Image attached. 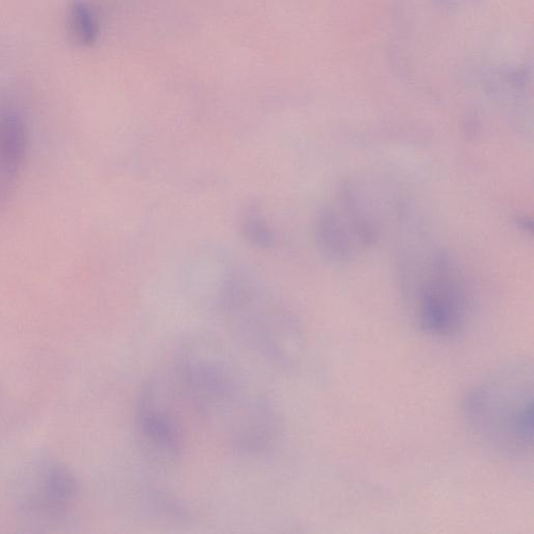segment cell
Wrapping results in <instances>:
<instances>
[{
	"mask_svg": "<svg viewBox=\"0 0 534 534\" xmlns=\"http://www.w3.org/2000/svg\"><path fill=\"white\" fill-rule=\"evenodd\" d=\"M351 186L344 187L337 207L325 208L315 224L318 244L334 260L344 261L376 244L379 230Z\"/></svg>",
	"mask_w": 534,
	"mask_h": 534,
	"instance_id": "obj_6",
	"label": "cell"
},
{
	"mask_svg": "<svg viewBox=\"0 0 534 534\" xmlns=\"http://www.w3.org/2000/svg\"><path fill=\"white\" fill-rule=\"evenodd\" d=\"M534 372L530 361L501 364L474 384L463 416L475 440L505 458H525L533 450Z\"/></svg>",
	"mask_w": 534,
	"mask_h": 534,
	"instance_id": "obj_2",
	"label": "cell"
},
{
	"mask_svg": "<svg viewBox=\"0 0 534 534\" xmlns=\"http://www.w3.org/2000/svg\"><path fill=\"white\" fill-rule=\"evenodd\" d=\"M169 376L183 406L220 432L233 451L258 455L277 443L275 406L221 353L210 348L185 351Z\"/></svg>",
	"mask_w": 534,
	"mask_h": 534,
	"instance_id": "obj_1",
	"label": "cell"
},
{
	"mask_svg": "<svg viewBox=\"0 0 534 534\" xmlns=\"http://www.w3.org/2000/svg\"><path fill=\"white\" fill-rule=\"evenodd\" d=\"M30 134L26 121L13 110L0 112V197L17 181L27 160Z\"/></svg>",
	"mask_w": 534,
	"mask_h": 534,
	"instance_id": "obj_7",
	"label": "cell"
},
{
	"mask_svg": "<svg viewBox=\"0 0 534 534\" xmlns=\"http://www.w3.org/2000/svg\"><path fill=\"white\" fill-rule=\"evenodd\" d=\"M72 27L78 38L85 42L91 43L95 40L97 35V24L93 13L84 5H79L72 15Z\"/></svg>",
	"mask_w": 534,
	"mask_h": 534,
	"instance_id": "obj_10",
	"label": "cell"
},
{
	"mask_svg": "<svg viewBox=\"0 0 534 534\" xmlns=\"http://www.w3.org/2000/svg\"><path fill=\"white\" fill-rule=\"evenodd\" d=\"M171 384L158 376L144 385L139 395L135 415L138 441L144 451L163 463H175L186 447V431Z\"/></svg>",
	"mask_w": 534,
	"mask_h": 534,
	"instance_id": "obj_5",
	"label": "cell"
},
{
	"mask_svg": "<svg viewBox=\"0 0 534 534\" xmlns=\"http://www.w3.org/2000/svg\"><path fill=\"white\" fill-rule=\"evenodd\" d=\"M241 229L245 237L254 246L266 249L276 245V230L272 228L265 216L256 209H251L245 214L244 218H242Z\"/></svg>",
	"mask_w": 534,
	"mask_h": 534,
	"instance_id": "obj_9",
	"label": "cell"
},
{
	"mask_svg": "<svg viewBox=\"0 0 534 534\" xmlns=\"http://www.w3.org/2000/svg\"><path fill=\"white\" fill-rule=\"evenodd\" d=\"M412 319L431 337L459 336L469 324L471 300L452 260L446 255L431 259L425 276L410 296Z\"/></svg>",
	"mask_w": 534,
	"mask_h": 534,
	"instance_id": "obj_4",
	"label": "cell"
},
{
	"mask_svg": "<svg viewBox=\"0 0 534 534\" xmlns=\"http://www.w3.org/2000/svg\"><path fill=\"white\" fill-rule=\"evenodd\" d=\"M218 304L230 331L252 352L273 366H297L304 346L296 315L260 280L244 270L229 273Z\"/></svg>",
	"mask_w": 534,
	"mask_h": 534,
	"instance_id": "obj_3",
	"label": "cell"
},
{
	"mask_svg": "<svg viewBox=\"0 0 534 534\" xmlns=\"http://www.w3.org/2000/svg\"><path fill=\"white\" fill-rule=\"evenodd\" d=\"M43 492L47 505L59 514L67 504L77 499L79 484L69 470L54 466L45 475Z\"/></svg>",
	"mask_w": 534,
	"mask_h": 534,
	"instance_id": "obj_8",
	"label": "cell"
}]
</instances>
